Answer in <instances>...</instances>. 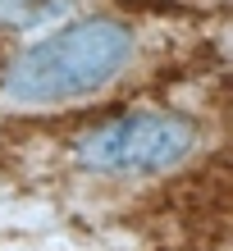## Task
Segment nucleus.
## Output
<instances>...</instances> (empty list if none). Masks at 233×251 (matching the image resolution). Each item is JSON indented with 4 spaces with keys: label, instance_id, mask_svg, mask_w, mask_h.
Masks as SVG:
<instances>
[{
    "label": "nucleus",
    "instance_id": "obj_1",
    "mask_svg": "<svg viewBox=\"0 0 233 251\" xmlns=\"http://www.w3.org/2000/svg\"><path fill=\"white\" fill-rule=\"evenodd\" d=\"M133 55V32L119 19H82L41 37L5 69V92L23 105H60L101 92Z\"/></svg>",
    "mask_w": 233,
    "mask_h": 251
},
{
    "label": "nucleus",
    "instance_id": "obj_2",
    "mask_svg": "<svg viewBox=\"0 0 233 251\" xmlns=\"http://www.w3.org/2000/svg\"><path fill=\"white\" fill-rule=\"evenodd\" d=\"M197 124L169 110L114 114L78 132V160L101 174H160L192 155Z\"/></svg>",
    "mask_w": 233,
    "mask_h": 251
},
{
    "label": "nucleus",
    "instance_id": "obj_3",
    "mask_svg": "<svg viewBox=\"0 0 233 251\" xmlns=\"http://www.w3.org/2000/svg\"><path fill=\"white\" fill-rule=\"evenodd\" d=\"M60 0H0V14H9V19H37V14L55 9Z\"/></svg>",
    "mask_w": 233,
    "mask_h": 251
}]
</instances>
